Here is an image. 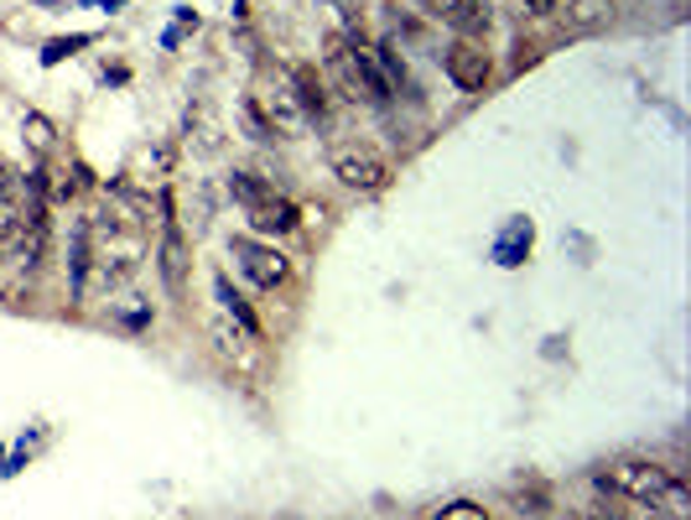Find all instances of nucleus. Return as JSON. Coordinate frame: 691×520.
<instances>
[{"mask_svg":"<svg viewBox=\"0 0 691 520\" xmlns=\"http://www.w3.org/2000/svg\"><path fill=\"white\" fill-rule=\"evenodd\" d=\"M188 235H182V224L167 214L161 219V245H157V271H161V286L172 292V297H182L188 292Z\"/></svg>","mask_w":691,"mask_h":520,"instance_id":"423d86ee","label":"nucleus"},{"mask_svg":"<svg viewBox=\"0 0 691 520\" xmlns=\"http://www.w3.org/2000/svg\"><path fill=\"white\" fill-rule=\"evenodd\" d=\"M239 125H245V136L250 140H276L271 136V125H265V115H260V104L250 100V94L239 100Z\"/></svg>","mask_w":691,"mask_h":520,"instance_id":"f3484780","label":"nucleus"},{"mask_svg":"<svg viewBox=\"0 0 691 520\" xmlns=\"http://www.w3.org/2000/svg\"><path fill=\"white\" fill-rule=\"evenodd\" d=\"M442 74L463 89V94H478L484 83L494 79V58H489V47L474 37H457L442 47Z\"/></svg>","mask_w":691,"mask_h":520,"instance_id":"39448f33","label":"nucleus"},{"mask_svg":"<svg viewBox=\"0 0 691 520\" xmlns=\"http://www.w3.org/2000/svg\"><path fill=\"white\" fill-rule=\"evenodd\" d=\"M250 100L260 104V115H265V125H271V136H286V140H296V136H307V110L296 104V94H292V83L281 79V83H260V89H250Z\"/></svg>","mask_w":691,"mask_h":520,"instance_id":"20e7f679","label":"nucleus"},{"mask_svg":"<svg viewBox=\"0 0 691 520\" xmlns=\"http://www.w3.org/2000/svg\"><path fill=\"white\" fill-rule=\"evenodd\" d=\"M650 510H660L666 520H687V516H691V495H687V484H681V479L671 474V484H666V489L655 495V505H650Z\"/></svg>","mask_w":691,"mask_h":520,"instance_id":"4468645a","label":"nucleus"},{"mask_svg":"<svg viewBox=\"0 0 691 520\" xmlns=\"http://www.w3.org/2000/svg\"><path fill=\"white\" fill-rule=\"evenodd\" d=\"M613 520H655V516H613Z\"/></svg>","mask_w":691,"mask_h":520,"instance_id":"4be33fe9","label":"nucleus"},{"mask_svg":"<svg viewBox=\"0 0 691 520\" xmlns=\"http://www.w3.org/2000/svg\"><path fill=\"white\" fill-rule=\"evenodd\" d=\"M286 83H292L296 104L307 110V121H328V110H333V94H328V79L317 74L313 63H292V74H286Z\"/></svg>","mask_w":691,"mask_h":520,"instance_id":"6e6552de","label":"nucleus"},{"mask_svg":"<svg viewBox=\"0 0 691 520\" xmlns=\"http://www.w3.org/2000/svg\"><path fill=\"white\" fill-rule=\"evenodd\" d=\"M375 63L380 74H385V83H390V100H416V83H411V68H406V58H400V42L385 37L375 47Z\"/></svg>","mask_w":691,"mask_h":520,"instance_id":"f8f14e48","label":"nucleus"},{"mask_svg":"<svg viewBox=\"0 0 691 520\" xmlns=\"http://www.w3.org/2000/svg\"><path fill=\"white\" fill-rule=\"evenodd\" d=\"M328 74H333V83L343 89V100L364 104V89H359V68H354V47L343 37L328 42Z\"/></svg>","mask_w":691,"mask_h":520,"instance_id":"ddd939ff","label":"nucleus"},{"mask_svg":"<svg viewBox=\"0 0 691 520\" xmlns=\"http://www.w3.org/2000/svg\"><path fill=\"white\" fill-rule=\"evenodd\" d=\"M598 484L613 489L619 500H639V505H655V495L671 484V468L655 459H639V453H619L598 468Z\"/></svg>","mask_w":691,"mask_h":520,"instance_id":"f257e3e1","label":"nucleus"},{"mask_svg":"<svg viewBox=\"0 0 691 520\" xmlns=\"http://www.w3.org/2000/svg\"><path fill=\"white\" fill-rule=\"evenodd\" d=\"M214 297H218V307H224V313L235 318V328L245 334V339H250V343L265 339V328H260V318H256V307L245 302V292H235V281H229V276H214Z\"/></svg>","mask_w":691,"mask_h":520,"instance_id":"9b49d317","label":"nucleus"},{"mask_svg":"<svg viewBox=\"0 0 691 520\" xmlns=\"http://www.w3.org/2000/svg\"><path fill=\"white\" fill-rule=\"evenodd\" d=\"M89 271H94V235H89V219H73V229H68V286H73V297L89 292Z\"/></svg>","mask_w":691,"mask_h":520,"instance_id":"9d476101","label":"nucleus"},{"mask_svg":"<svg viewBox=\"0 0 691 520\" xmlns=\"http://www.w3.org/2000/svg\"><path fill=\"white\" fill-rule=\"evenodd\" d=\"M245 214H250V224H256L260 235H292L296 224H302V208H296L286 193H276V188H271L260 203H250Z\"/></svg>","mask_w":691,"mask_h":520,"instance_id":"1a4fd4ad","label":"nucleus"},{"mask_svg":"<svg viewBox=\"0 0 691 520\" xmlns=\"http://www.w3.org/2000/svg\"><path fill=\"white\" fill-rule=\"evenodd\" d=\"M89 32H79V37H58V42H47V47H42V63H47V68H53V63H63V58H73V53H79V47H89Z\"/></svg>","mask_w":691,"mask_h":520,"instance_id":"6ab92c4d","label":"nucleus"},{"mask_svg":"<svg viewBox=\"0 0 691 520\" xmlns=\"http://www.w3.org/2000/svg\"><path fill=\"white\" fill-rule=\"evenodd\" d=\"M520 250H531V224L525 219H514L505 229V240L494 245V256H499V265H520Z\"/></svg>","mask_w":691,"mask_h":520,"instance_id":"2eb2a0df","label":"nucleus"},{"mask_svg":"<svg viewBox=\"0 0 691 520\" xmlns=\"http://www.w3.org/2000/svg\"><path fill=\"white\" fill-rule=\"evenodd\" d=\"M525 11H531V16H552L556 0H525Z\"/></svg>","mask_w":691,"mask_h":520,"instance_id":"412c9836","label":"nucleus"},{"mask_svg":"<svg viewBox=\"0 0 691 520\" xmlns=\"http://www.w3.org/2000/svg\"><path fill=\"white\" fill-rule=\"evenodd\" d=\"M229 256L239 260V271L256 281L260 292H276V286L292 281V260L281 256L276 245H260V240H250V235H239V240H229Z\"/></svg>","mask_w":691,"mask_h":520,"instance_id":"7ed1b4c3","label":"nucleus"},{"mask_svg":"<svg viewBox=\"0 0 691 520\" xmlns=\"http://www.w3.org/2000/svg\"><path fill=\"white\" fill-rule=\"evenodd\" d=\"M26 131H32V146H37V151H47V146H53V125L42 121V115H26Z\"/></svg>","mask_w":691,"mask_h":520,"instance_id":"aec40b11","label":"nucleus"},{"mask_svg":"<svg viewBox=\"0 0 691 520\" xmlns=\"http://www.w3.org/2000/svg\"><path fill=\"white\" fill-rule=\"evenodd\" d=\"M432 520H494L478 500H448L442 510H432Z\"/></svg>","mask_w":691,"mask_h":520,"instance_id":"a211bd4d","label":"nucleus"},{"mask_svg":"<svg viewBox=\"0 0 691 520\" xmlns=\"http://www.w3.org/2000/svg\"><path fill=\"white\" fill-rule=\"evenodd\" d=\"M271 193V182L256 178V172H229V199H239V208H250Z\"/></svg>","mask_w":691,"mask_h":520,"instance_id":"dca6fc26","label":"nucleus"},{"mask_svg":"<svg viewBox=\"0 0 691 520\" xmlns=\"http://www.w3.org/2000/svg\"><path fill=\"white\" fill-rule=\"evenodd\" d=\"M328 161H333V178L343 188H354V193H380L390 182V161L380 157L375 146H364V140H338Z\"/></svg>","mask_w":691,"mask_h":520,"instance_id":"f03ea898","label":"nucleus"},{"mask_svg":"<svg viewBox=\"0 0 691 520\" xmlns=\"http://www.w3.org/2000/svg\"><path fill=\"white\" fill-rule=\"evenodd\" d=\"M432 16L448 21L457 37H474V42H484L489 37V26H494L489 0H432Z\"/></svg>","mask_w":691,"mask_h":520,"instance_id":"0eeeda50","label":"nucleus"}]
</instances>
